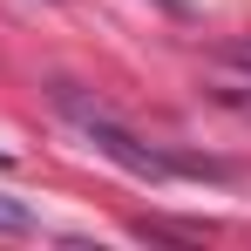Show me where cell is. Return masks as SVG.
Masks as SVG:
<instances>
[{
    "label": "cell",
    "instance_id": "6da1fadb",
    "mask_svg": "<svg viewBox=\"0 0 251 251\" xmlns=\"http://www.w3.org/2000/svg\"><path fill=\"white\" fill-rule=\"evenodd\" d=\"M54 95H61V109H75V116H82L88 143H95V150H102V156H109L116 170H129V176H143V183H170V176H197V170H210V163H190V156H163V150H150L143 136H129L123 123H109L102 109H88V102H75V95H68V82L54 88Z\"/></svg>",
    "mask_w": 251,
    "mask_h": 251
},
{
    "label": "cell",
    "instance_id": "3957f363",
    "mask_svg": "<svg viewBox=\"0 0 251 251\" xmlns=\"http://www.w3.org/2000/svg\"><path fill=\"white\" fill-rule=\"evenodd\" d=\"M0 231H7V238L34 231V210H27V204H14V197H0Z\"/></svg>",
    "mask_w": 251,
    "mask_h": 251
},
{
    "label": "cell",
    "instance_id": "7a4b0ae2",
    "mask_svg": "<svg viewBox=\"0 0 251 251\" xmlns=\"http://www.w3.org/2000/svg\"><path fill=\"white\" fill-rule=\"evenodd\" d=\"M210 61H217V75H231V88H245V95H251V41H231V48H217Z\"/></svg>",
    "mask_w": 251,
    "mask_h": 251
},
{
    "label": "cell",
    "instance_id": "277c9868",
    "mask_svg": "<svg viewBox=\"0 0 251 251\" xmlns=\"http://www.w3.org/2000/svg\"><path fill=\"white\" fill-rule=\"evenodd\" d=\"M163 7H170V14H183V7H190V0H163Z\"/></svg>",
    "mask_w": 251,
    "mask_h": 251
}]
</instances>
